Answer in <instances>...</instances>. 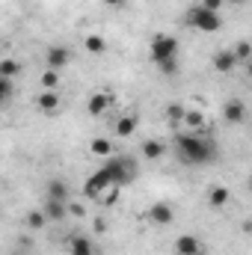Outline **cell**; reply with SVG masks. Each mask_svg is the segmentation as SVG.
<instances>
[{
    "instance_id": "5",
    "label": "cell",
    "mask_w": 252,
    "mask_h": 255,
    "mask_svg": "<svg viewBox=\"0 0 252 255\" xmlns=\"http://www.w3.org/2000/svg\"><path fill=\"white\" fill-rule=\"evenodd\" d=\"M63 107H65V101H63V92L60 89H42L36 95V110L39 113L57 116V113H63Z\"/></svg>"
},
{
    "instance_id": "33",
    "label": "cell",
    "mask_w": 252,
    "mask_h": 255,
    "mask_svg": "<svg viewBox=\"0 0 252 255\" xmlns=\"http://www.w3.org/2000/svg\"><path fill=\"white\" fill-rule=\"evenodd\" d=\"M104 3H107V6H125L127 0H104Z\"/></svg>"
},
{
    "instance_id": "12",
    "label": "cell",
    "mask_w": 252,
    "mask_h": 255,
    "mask_svg": "<svg viewBox=\"0 0 252 255\" xmlns=\"http://www.w3.org/2000/svg\"><path fill=\"white\" fill-rule=\"evenodd\" d=\"M205 202H208L214 211H220V208H226V205L232 202V190H229L226 184H217V187H211V190L205 193Z\"/></svg>"
},
{
    "instance_id": "14",
    "label": "cell",
    "mask_w": 252,
    "mask_h": 255,
    "mask_svg": "<svg viewBox=\"0 0 252 255\" xmlns=\"http://www.w3.org/2000/svg\"><path fill=\"white\" fill-rule=\"evenodd\" d=\"M107 187H110V184H107V178H104L101 172H95V175H89V178H86V184H83V196L98 202V196L107 190Z\"/></svg>"
},
{
    "instance_id": "20",
    "label": "cell",
    "mask_w": 252,
    "mask_h": 255,
    "mask_svg": "<svg viewBox=\"0 0 252 255\" xmlns=\"http://www.w3.org/2000/svg\"><path fill=\"white\" fill-rule=\"evenodd\" d=\"M68 255H98V253H95V247H92V241H89V238L77 235V238H71V241H68Z\"/></svg>"
},
{
    "instance_id": "34",
    "label": "cell",
    "mask_w": 252,
    "mask_h": 255,
    "mask_svg": "<svg viewBox=\"0 0 252 255\" xmlns=\"http://www.w3.org/2000/svg\"><path fill=\"white\" fill-rule=\"evenodd\" d=\"M226 3H232V6H244V3H250V0H226Z\"/></svg>"
},
{
    "instance_id": "3",
    "label": "cell",
    "mask_w": 252,
    "mask_h": 255,
    "mask_svg": "<svg viewBox=\"0 0 252 255\" xmlns=\"http://www.w3.org/2000/svg\"><path fill=\"white\" fill-rule=\"evenodd\" d=\"M184 27H193L199 33H217V30H223V15L220 12H208V9H202L196 3V6H190L184 12Z\"/></svg>"
},
{
    "instance_id": "25",
    "label": "cell",
    "mask_w": 252,
    "mask_h": 255,
    "mask_svg": "<svg viewBox=\"0 0 252 255\" xmlns=\"http://www.w3.org/2000/svg\"><path fill=\"white\" fill-rule=\"evenodd\" d=\"M89 151H92L95 157H110V154H113V142H110L107 136H95V139L89 142Z\"/></svg>"
},
{
    "instance_id": "4",
    "label": "cell",
    "mask_w": 252,
    "mask_h": 255,
    "mask_svg": "<svg viewBox=\"0 0 252 255\" xmlns=\"http://www.w3.org/2000/svg\"><path fill=\"white\" fill-rule=\"evenodd\" d=\"M181 54V45H178V39L175 36H154L151 39V48H148V57H151V63H163V60H175Z\"/></svg>"
},
{
    "instance_id": "9",
    "label": "cell",
    "mask_w": 252,
    "mask_h": 255,
    "mask_svg": "<svg viewBox=\"0 0 252 255\" xmlns=\"http://www.w3.org/2000/svg\"><path fill=\"white\" fill-rule=\"evenodd\" d=\"M223 119H226L229 125H244V122H247V104H244L241 98H229V101L223 104Z\"/></svg>"
},
{
    "instance_id": "19",
    "label": "cell",
    "mask_w": 252,
    "mask_h": 255,
    "mask_svg": "<svg viewBox=\"0 0 252 255\" xmlns=\"http://www.w3.org/2000/svg\"><path fill=\"white\" fill-rule=\"evenodd\" d=\"M21 71H24L21 60H15V57H0V77L15 80V77H21Z\"/></svg>"
},
{
    "instance_id": "24",
    "label": "cell",
    "mask_w": 252,
    "mask_h": 255,
    "mask_svg": "<svg viewBox=\"0 0 252 255\" xmlns=\"http://www.w3.org/2000/svg\"><path fill=\"white\" fill-rule=\"evenodd\" d=\"M42 89H60L63 86V71H54V68H45L42 77H39Z\"/></svg>"
},
{
    "instance_id": "26",
    "label": "cell",
    "mask_w": 252,
    "mask_h": 255,
    "mask_svg": "<svg viewBox=\"0 0 252 255\" xmlns=\"http://www.w3.org/2000/svg\"><path fill=\"white\" fill-rule=\"evenodd\" d=\"M232 54H235V60H238V65L241 63H250L252 60V45L247 42V39H241L235 48H232Z\"/></svg>"
},
{
    "instance_id": "22",
    "label": "cell",
    "mask_w": 252,
    "mask_h": 255,
    "mask_svg": "<svg viewBox=\"0 0 252 255\" xmlns=\"http://www.w3.org/2000/svg\"><path fill=\"white\" fill-rule=\"evenodd\" d=\"M163 113H166V122H169L172 128H181V119H184V113H187V107H184L181 101H169Z\"/></svg>"
},
{
    "instance_id": "16",
    "label": "cell",
    "mask_w": 252,
    "mask_h": 255,
    "mask_svg": "<svg viewBox=\"0 0 252 255\" xmlns=\"http://www.w3.org/2000/svg\"><path fill=\"white\" fill-rule=\"evenodd\" d=\"M42 211H45L48 223H63L65 217H68V208H65V202H57V199H45Z\"/></svg>"
},
{
    "instance_id": "11",
    "label": "cell",
    "mask_w": 252,
    "mask_h": 255,
    "mask_svg": "<svg viewBox=\"0 0 252 255\" xmlns=\"http://www.w3.org/2000/svg\"><path fill=\"white\" fill-rule=\"evenodd\" d=\"M175 253L178 255H202L205 253V244L196 235H178L175 238Z\"/></svg>"
},
{
    "instance_id": "18",
    "label": "cell",
    "mask_w": 252,
    "mask_h": 255,
    "mask_svg": "<svg viewBox=\"0 0 252 255\" xmlns=\"http://www.w3.org/2000/svg\"><path fill=\"white\" fill-rule=\"evenodd\" d=\"M24 226H27L30 232H42V229L48 226V217H45V211H42V208H30V211L24 214Z\"/></svg>"
},
{
    "instance_id": "23",
    "label": "cell",
    "mask_w": 252,
    "mask_h": 255,
    "mask_svg": "<svg viewBox=\"0 0 252 255\" xmlns=\"http://www.w3.org/2000/svg\"><path fill=\"white\" fill-rule=\"evenodd\" d=\"M181 128H193V133H199L202 128H208L205 113H202V110H187V113H184V119H181Z\"/></svg>"
},
{
    "instance_id": "8",
    "label": "cell",
    "mask_w": 252,
    "mask_h": 255,
    "mask_svg": "<svg viewBox=\"0 0 252 255\" xmlns=\"http://www.w3.org/2000/svg\"><path fill=\"white\" fill-rule=\"evenodd\" d=\"M68 63H71V51H68L65 45H51V48L45 51V65H48V68L63 71Z\"/></svg>"
},
{
    "instance_id": "17",
    "label": "cell",
    "mask_w": 252,
    "mask_h": 255,
    "mask_svg": "<svg viewBox=\"0 0 252 255\" xmlns=\"http://www.w3.org/2000/svg\"><path fill=\"white\" fill-rule=\"evenodd\" d=\"M83 48H86V54L89 57H101V54H107V39L104 36H98V33H89L86 36V42H83Z\"/></svg>"
},
{
    "instance_id": "7",
    "label": "cell",
    "mask_w": 252,
    "mask_h": 255,
    "mask_svg": "<svg viewBox=\"0 0 252 255\" xmlns=\"http://www.w3.org/2000/svg\"><path fill=\"white\" fill-rule=\"evenodd\" d=\"M148 223H151V226H160V229L172 226V223H175V208H172L169 202H154V205L148 208Z\"/></svg>"
},
{
    "instance_id": "29",
    "label": "cell",
    "mask_w": 252,
    "mask_h": 255,
    "mask_svg": "<svg viewBox=\"0 0 252 255\" xmlns=\"http://www.w3.org/2000/svg\"><path fill=\"white\" fill-rule=\"evenodd\" d=\"M119 190H122V187H107V190L98 196V202H101V205H116V202H119Z\"/></svg>"
},
{
    "instance_id": "31",
    "label": "cell",
    "mask_w": 252,
    "mask_h": 255,
    "mask_svg": "<svg viewBox=\"0 0 252 255\" xmlns=\"http://www.w3.org/2000/svg\"><path fill=\"white\" fill-rule=\"evenodd\" d=\"M199 6H202V9H208V12H220V9L226 6V0H202Z\"/></svg>"
},
{
    "instance_id": "28",
    "label": "cell",
    "mask_w": 252,
    "mask_h": 255,
    "mask_svg": "<svg viewBox=\"0 0 252 255\" xmlns=\"http://www.w3.org/2000/svg\"><path fill=\"white\" fill-rule=\"evenodd\" d=\"M178 68H181V57H175V60H163V63H157V71H160V74H166V77H172V74H178Z\"/></svg>"
},
{
    "instance_id": "6",
    "label": "cell",
    "mask_w": 252,
    "mask_h": 255,
    "mask_svg": "<svg viewBox=\"0 0 252 255\" xmlns=\"http://www.w3.org/2000/svg\"><path fill=\"white\" fill-rule=\"evenodd\" d=\"M113 104H116V95L107 92V89H101V92H92V95L86 98V113H89L92 119H98V116H104Z\"/></svg>"
},
{
    "instance_id": "2",
    "label": "cell",
    "mask_w": 252,
    "mask_h": 255,
    "mask_svg": "<svg viewBox=\"0 0 252 255\" xmlns=\"http://www.w3.org/2000/svg\"><path fill=\"white\" fill-rule=\"evenodd\" d=\"M110 187H125V184H133L136 175H139V166L133 157H122V154H110L104 157V166L98 169Z\"/></svg>"
},
{
    "instance_id": "1",
    "label": "cell",
    "mask_w": 252,
    "mask_h": 255,
    "mask_svg": "<svg viewBox=\"0 0 252 255\" xmlns=\"http://www.w3.org/2000/svg\"><path fill=\"white\" fill-rule=\"evenodd\" d=\"M172 148L187 166H208L220 157V145L211 133H175Z\"/></svg>"
},
{
    "instance_id": "10",
    "label": "cell",
    "mask_w": 252,
    "mask_h": 255,
    "mask_svg": "<svg viewBox=\"0 0 252 255\" xmlns=\"http://www.w3.org/2000/svg\"><path fill=\"white\" fill-rule=\"evenodd\" d=\"M211 65H214V71H220V74H232V71L238 68V60H235L232 48H220V51L211 57Z\"/></svg>"
},
{
    "instance_id": "15",
    "label": "cell",
    "mask_w": 252,
    "mask_h": 255,
    "mask_svg": "<svg viewBox=\"0 0 252 255\" xmlns=\"http://www.w3.org/2000/svg\"><path fill=\"white\" fill-rule=\"evenodd\" d=\"M139 154H142L145 160H160V157L166 154V142H163V139H154V136H151V139H145V142L139 145Z\"/></svg>"
},
{
    "instance_id": "13",
    "label": "cell",
    "mask_w": 252,
    "mask_h": 255,
    "mask_svg": "<svg viewBox=\"0 0 252 255\" xmlns=\"http://www.w3.org/2000/svg\"><path fill=\"white\" fill-rule=\"evenodd\" d=\"M45 199L68 202V199H71V187H68V181H63V178H51L48 187H45Z\"/></svg>"
},
{
    "instance_id": "27",
    "label": "cell",
    "mask_w": 252,
    "mask_h": 255,
    "mask_svg": "<svg viewBox=\"0 0 252 255\" xmlns=\"http://www.w3.org/2000/svg\"><path fill=\"white\" fill-rule=\"evenodd\" d=\"M12 95H15V80L0 77V107H6L12 101Z\"/></svg>"
},
{
    "instance_id": "30",
    "label": "cell",
    "mask_w": 252,
    "mask_h": 255,
    "mask_svg": "<svg viewBox=\"0 0 252 255\" xmlns=\"http://www.w3.org/2000/svg\"><path fill=\"white\" fill-rule=\"evenodd\" d=\"M65 208H68V217H83V214H86V208H83L80 202H71V199L65 202Z\"/></svg>"
},
{
    "instance_id": "32",
    "label": "cell",
    "mask_w": 252,
    "mask_h": 255,
    "mask_svg": "<svg viewBox=\"0 0 252 255\" xmlns=\"http://www.w3.org/2000/svg\"><path fill=\"white\" fill-rule=\"evenodd\" d=\"M95 232H107V220H104V217L95 220Z\"/></svg>"
},
{
    "instance_id": "21",
    "label": "cell",
    "mask_w": 252,
    "mask_h": 255,
    "mask_svg": "<svg viewBox=\"0 0 252 255\" xmlns=\"http://www.w3.org/2000/svg\"><path fill=\"white\" fill-rule=\"evenodd\" d=\"M136 125H139V116H136V113H127V116H122V119L116 122L113 130H116V136H122V139H125V136H133Z\"/></svg>"
}]
</instances>
